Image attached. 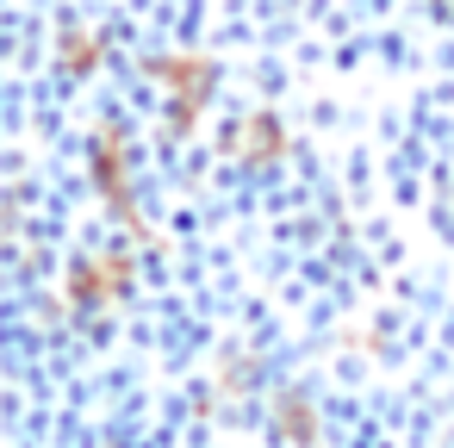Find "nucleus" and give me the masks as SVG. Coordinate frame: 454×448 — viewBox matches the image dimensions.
<instances>
[{"label":"nucleus","mask_w":454,"mask_h":448,"mask_svg":"<svg viewBox=\"0 0 454 448\" xmlns=\"http://www.w3.org/2000/svg\"><path fill=\"white\" fill-rule=\"evenodd\" d=\"M119 293H125V262H119V255H106V262H88V268L75 274V299H88L94 311H100V305H113Z\"/></svg>","instance_id":"nucleus-1"},{"label":"nucleus","mask_w":454,"mask_h":448,"mask_svg":"<svg viewBox=\"0 0 454 448\" xmlns=\"http://www.w3.org/2000/svg\"><path fill=\"white\" fill-rule=\"evenodd\" d=\"M243 156H249V162H274V156H280V125H274L268 113H255V119L243 125Z\"/></svg>","instance_id":"nucleus-2"},{"label":"nucleus","mask_w":454,"mask_h":448,"mask_svg":"<svg viewBox=\"0 0 454 448\" xmlns=\"http://www.w3.org/2000/svg\"><path fill=\"white\" fill-rule=\"evenodd\" d=\"M274 417H280V429H286L293 442H305V436H311V423H305V398H293V392H286V398L274 405Z\"/></svg>","instance_id":"nucleus-3"}]
</instances>
